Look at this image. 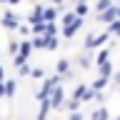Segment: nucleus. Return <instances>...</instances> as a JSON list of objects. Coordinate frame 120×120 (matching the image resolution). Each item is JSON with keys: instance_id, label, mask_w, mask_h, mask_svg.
I'll list each match as a JSON object with an SVG mask.
<instances>
[{"instance_id": "obj_28", "label": "nucleus", "mask_w": 120, "mask_h": 120, "mask_svg": "<svg viewBox=\"0 0 120 120\" xmlns=\"http://www.w3.org/2000/svg\"><path fill=\"white\" fill-rule=\"evenodd\" d=\"M18 33H20V35H28V33H33V28H30V25H25V22H20Z\"/></svg>"}, {"instance_id": "obj_10", "label": "nucleus", "mask_w": 120, "mask_h": 120, "mask_svg": "<svg viewBox=\"0 0 120 120\" xmlns=\"http://www.w3.org/2000/svg\"><path fill=\"white\" fill-rule=\"evenodd\" d=\"M15 93H18V80H5V100L15 98Z\"/></svg>"}, {"instance_id": "obj_9", "label": "nucleus", "mask_w": 120, "mask_h": 120, "mask_svg": "<svg viewBox=\"0 0 120 120\" xmlns=\"http://www.w3.org/2000/svg\"><path fill=\"white\" fill-rule=\"evenodd\" d=\"M88 90H90V85H85V82H78V88L73 90V100H85V95H88Z\"/></svg>"}, {"instance_id": "obj_11", "label": "nucleus", "mask_w": 120, "mask_h": 120, "mask_svg": "<svg viewBox=\"0 0 120 120\" xmlns=\"http://www.w3.org/2000/svg\"><path fill=\"white\" fill-rule=\"evenodd\" d=\"M58 13H60V10H58V8H55V5H45V13H43V18H45V22H55V18H58Z\"/></svg>"}, {"instance_id": "obj_19", "label": "nucleus", "mask_w": 120, "mask_h": 120, "mask_svg": "<svg viewBox=\"0 0 120 120\" xmlns=\"http://www.w3.org/2000/svg\"><path fill=\"white\" fill-rule=\"evenodd\" d=\"M18 52H20V40H10V43H8V55L15 58Z\"/></svg>"}, {"instance_id": "obj_7", "label": "nucleus", "mask_w": 120, "mask_h": 120, "mask_svg": "<svg viewBox=\"0 0 120 120\" xmlns=\"http://www.w3.org/2000/svg\"><path fill=\"white\" fill-rule=\"evenodd\" d=\"M110 78H103V75H98V78H95V80H93V82H90V88H93V90H95V93H103V90L105 88H108V85H110Z\"/></svg>"}, {"instance_id": "obj_8", "label": "nucleus", "mask_w": 120, "mask_h": 120, "mask_svg": "<svg viewBox=\"0 0 120 120\" xmlns=\"http://www.w3.org/2000/svg\"><path fill=\"white\" fill-rule=\"evenodd\" d=\"M73 13L78 15V18H88V15H90V5H88V0H80V3H75Z\"/></svg>"}, {"instance_id": "obj_33", "label": "nucleus", "mask_w": 120, "mask_h": 120, "mask_svg": "<svg viewBox=\"0 0 120 120\" xmlns=\"http://www.w3.org/2000/svg\"><path fill=\"white\" fill-rule=\"evenodd\" d=\"M0 80H5V68H3V63H0Z\"/></svg>"}, {"instance_id": "obj_23", "label": "nucleus", "mask_w": 120, "mask_h": 120, "mask_svg": "<svg viewBox=\"0 0 120 120\" xmlns=\"http://www.w3.org/2000/svg\"><path fill=\"white\" fill-rule=\"evenodd\" d=\"M63 108H65L68 112H75V110H80V100H68Z\"/></svg>"}, {"instance_id": "obj_27", "label": "nucleus", "mask_w": 120, "mask_h": 120, "mask_svg": "<svg viewBox=\"0 0 120 120\" xmlns=\"http://www.w3.org/2000/svg\"><path fill=\"white\" fill-rule=\"evenodd\" d=\"M22 63H28V58H25V55H20V52H18V55H15V58H13V65H15V68H20Z\"/></svg>"}, {"instance_id": "obj_29", "label": "nucleus", "mask_w": 120, "mask_h": 120, "mask_svg": "<svg viewBox=\"0 0 120 120\" xmlns=\"http://www.w3.org/2000/svg\"><path fill=\"white\" fill-rule=\"evenodd\" d=\"M68 120H85V115H82L80 110H75V112H70V115H68Z\"/></svg>"}, {"instance_id": "obj_24", "label": "nucleus", "mask_w": 120, "mask_h": 120, "mask_svg": "<svg viewBox=\"0 0 120 120\" xmlns=\"http://www.w3.org/2000/svg\"><path fill=\"white\" fill-rule=\"evenodd\" d=\"M75 18H78V15H75V13H65V15H63V18H60V25L65 28V25H70V22H73Z\"/></svg>"}, {"instance_id": "obj_20", "label": "nucleus", "mask_w": 120, "mask_h": 120, "mask_svg": "<svg viewBox=\"0 0 120 120\" xmlns=\"http://www.w3.org/2000/svg\"><path fill=\"white\" fill-rule=\"evenodd\" d=\"M93 65H95V60L90 58V55H82V58H80V68H82V70H90Z\"/></svg>"}, {"instance_id": "obj_31", "label": "nucleus", "mask_w": 120, "mask_h": 120, "mask_svg": "<svg viewBox=\"0 0 120 120\" xmlns=\"http://www.w3.org/2000/svg\"><path fill=\"white\" fill-rule=\"evenodd\" d=\"M0 98H5V80H0Z\"/></svg>"}, {"instance_id": "obj_17", "label": "nucleus", "mask_w": 120, "mask_h": 120, "mask_svg": "<svg viewBox=\"0 0 120 120\" xmlns=\"http://www.w3.org/2000/svg\"><path fill=\"white\" fill-rule=\"evenodd\" d=\"M35 50L33 48V40H20V55H25V58H30V52Z\"/></svg>"}, {"instance_id": "obj_12", "label": "nucleus", "mask_w": 120, "mask_h": 120, "mask_svg": "<svg viewBox=\"0 0 120 120\" xmlns=\"http://www.w3.org/2000/svg\"><path fill=\"white\" fill-rule=\"evenodd\" d=\"M33 40V48L35 50H45L48 48V35H35V38H30Z\"/></svg>"}, {"instance_id": "obj_25", "label": "nucleus", "mask_w": 120, "mask_h": 120, "mask_svg": "<svg viewBox=\"0 0 120 120\" xmlns=\"http://www.w3.org/2000/svg\"><path fill=\"white\" fill-rule=\"evenodd\" d=\"M18 73H20V78H28V75H30V73H33V68H30V65H28V63H22V65H20V68H18Z\"/></svg>"}, {"instance_id": "obj_35", "label": "nucleus", "mask_w": 120, "mask_h": 120, "mask_svg": "<svg viewBox=\"0 0 120 120\" xmlns=\"http://www.w3.org/2000/svg\"><path fill=\"white\" fill-rule=\"evenodd\" d=\"M118 13H120V3H118Z\"/></svg>"}, {"instance_id": "obj_14", "label": "nucleus", "mask_w": 120, "mask_h": 120, "mask_svg": "<svg viewBox=\"0 0 120 120\" xmlns=\"http://www.w3.org/2000/svg\"><path fill=\"white\" fill-rule=\"evenodd\" d=\"M98 73L103 75V78H110V80H112V75H115V73H112V63L108 60V63H103V65H98Z\"/></svg>"}, {"instance_id": "obj_6", "label": "nucleus", "mask_w": 120, "mask_h": 120, "mask_svg": "<svg viewBox=\"0 0 120 120\" xmlns=\"http://www.w3.org/2000/svg\"><path fill=\"white\" fill-rule=\"evenodd\" d=\"M55 73H58V75H63V78H68V75L73 73V60H68V58L58 60V65H55Z\"/></svg>"}, {"instance_id": "obj_5", "label": "nucleus", "mask_w": 120, "mask_h": 120, "mask_svg": "<svg viewBox=\"0 0 120 120\" xmlns=\"http://www.w3.org/2000/svg\"><path fill=\"white\" fill-rule=\"evenodd\" d=\"M82 25H85V18H75L70 25H65V28H63V35H65V38H73L75 33L82 28Z\"/></svg>"}, {"instance_id": "obj_30", "label": "nucleus", "mask_w": 120, "mask_h": 120, "mask_svg": "<svg viewBox=\"0 0 120 120\" xmlns=\"http://www.w3.org/2000/svg\"><path fill=\"white\" fill-rule=\"evenodd\" d=\"M50 3H52V5H55V8H63V5H65V3H68V0H50Z\"/></svg>"}, {"instance_id": "obj_34", "label": "nucleus", "mask_w": 120, "mask_h": 120, "mask_svg": "<svg viewBox=\"0 0 120 120\" xmlns=\"http://www.w3.org/2000/svg\"><path fill=\"white\" fill-rule=\"evenodd\" d=\"M68 3H73V5H75V3H80V0H68Z\"/></svg>"}, {"instance_id": "obj_36", "label": "nucleus", "mask_w": 120, "mask_h": 120, "mask_svg": "<svg viewBox=\"0 0 120 120\" xmlns=\"http://www.w3.org/2000/svg\"><path fill=\"white\" fill-rule=\"evenodd\" d=\"M115 120H120V115H118V118H115Z\"/></svg>"}, {"instance_id": "obj_22", "label": "nucleus", "mask_w": 120, "mask_h": 120, "mask_svg": "<svg viewBox=\"0 0 120 120\" xmlns=\"http://www.w3.org/2000/svg\"><path fill=\"white\" fill-rule=\"evenodd\" d=\"M58 45H60L58 35H48V48H45V50H58Z\"/></svg>"}, {"instance_id": "obj_2", "label": "nucleus", "mask_w": 120, "mask_h": 120, "mask_svg": "<svg viewBox=\"0 0 120 120\" xmlns=\"http://www.w3.org/2000/svg\"><path fill=\"white\" fill-rule=\"evenodd\" d=\"M48 100H50V108H52V110H60V108L65 105V90L58 85V88L50 93V98H48Z\"/></svg>"}, {"instance_id": "obj_4", "label": "nucleus", "mask_w": 120, "mask_h": 120, "mask_svg": "<svg viewBox=\"0 0 120 120\" xmlns=\"http://www.w3.org/2000/svg\"><path fill=\"white\" fill-rule=\"evenodd\" d=\"M118 18H120V13H118V5L108 8L105 13H98V22H108V25H110L112 20H118Z\"/></svg>"}, {"instance_id": "obj_18", "label": "nucleus", "mask_w": 120, "mask_h": 120, "mask_svg": "<svg viewBox=\"0 0 120 120\" xmlns=\"http://www.w3.org/2000/svg\"><path fill=\"white\" fill-rule=\"evenodd\" d=\"M112 5H115L112 0H98V3H95V15H98V13H105V10L112 8Z\"/></svg>"}, {"instance_id": "obj_3", "label": "nucleus", "mask_w": 120, "mask_h": 120, "mask_svg": "<svg viewBox=\"0 0 120 120\" xmlns=\"http://www.w3.org/2000/svg\"><path fill=\"white\" fill-rule=\"evenodd\" d=\"M0 25L5 30H18L20 28V18H18V13H13V10H8L5 15H3V20H0Z\"/></svg>"}, {"instance_id": "obj_13", "label": "nucleus", "mask_w": 120, "mask_h": 120, "mask_svg": "<svg viewBox=\"0 0 120 120\" xmlns=\"http://www.w3.org/2000/svg\"><path fill=\"white\" fill-rule=\"evenodd\" d=\"M108 118H110V110H108L105 105H100V108L90 115V120H108Z\"/></svg>"}, {"instance_id": "obj_1", "label": "nucleus", "mask_w": 120, "mask_h": 120, "mask_svg": "<svg viewBox=\"0 0 120 120\" xmlns=\"http://www.w3.org/2000/svg\"><path fill=\"white\" fill-rule=\"evenodd\" d=\"M108 38H110V33H100V35L90 33V35L85 38V50H98V48H105Z\"/></svg>"}, {"instance_id": "obj_21", "label": "nucleus", "mask_w": 120, "mask_h": 120, "mask_svg": "<svg viewBox=\"0 0 120 120\" xmlns=\"http://www.w3.org/2000/svg\"><path fill=\"white\" fill-rule=\"evenodd\" d=\"M30 78H33V80H45V68H33Z\"/></svg>"}, {"instance_id": "obj_16", "label": "nucleus", "mask_w": 120, "mask_h": 120, "mask_svg": "<svg viewBox=\"0 0 120 120\" xmlns=\"http://www.w3.org/2000/svg\"><path fill=\"white\" fill-rule=\"evenodd\" d=\"M50 100H40V112H38V120H48V112H50Z\"/></svg>"}, {"instance_id": "obj_26", "label": "nucleus", "mask_w": 120, "mask_h": 120, "mask_svg": "<svg viewBox=\"0 0 120 120\" xmlns=\"http://www.w3.org/2000/svg\"><path fill=\"white\" fill-rule=\"evenodd\" d=\"M45 35H58V25L55 22H45Z\"/></svg>"}, {"instance_id": "obj_15", "label": "nucleus", "mask_w": 120, "mask_h": 120, "mask_svg": "<svg viewBox=\"0 0 120 120\" xmlns=\"http://www.w3.org/2000/svg\"><path fill=\"white\" fill-rule=\"evenodd\" d=\"M110 50H112V48H100V52L95 55V65H103V63H108V58H110Z\"/></svg>"}, {"instance_id": "obj_37", "label": "nucleus", "mask_w": 120, "mask_h": 120, "mask_svg": "<svg viewBox=\"0 0 120 120\" xmlns=\"http://www.w3.org/2000/svg\"><path fill=\"white\" fill-rule=\"evenodd\" d=\"M0 52H3V48H0Z\"/></svg>"}, {"instance_id": "obj_32", "label": "nucleus", "mask_w": 120, "mask_h": 120, "mask_svg": "<svg viewBox=\"0 0 120 120\" xmlns=\"http://www.w3.org/2000/svg\"><path fill=\"white\" fill-rule=\"evenodd\" d=\"M5 3H8V5H10V8H15V5H20L22 0H5Z\"/></svg>"}]
</instances>
